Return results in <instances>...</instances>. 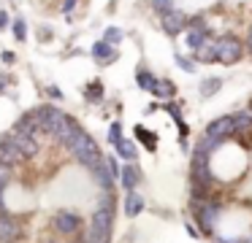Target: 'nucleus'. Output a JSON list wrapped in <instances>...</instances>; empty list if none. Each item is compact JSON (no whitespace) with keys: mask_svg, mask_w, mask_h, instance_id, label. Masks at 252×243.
I'll return each mask as SVG.
<instances>
[{"mask_svg":"<svg viewBox=\"0 0 252 243\" xmlns=\"http://www.w3.org/2000/svg\"><path fill=\"white\" fill-rule=\"evenodd\" d=\"M109 140H111V143H120V140H122V124H120V122L111 124V130H109Z\"/></svg>","mask_w":252,"mask_h":243,"instance_id":"obj_30","label":"nucleus"},{"mask_svg":"<svg viewBox=\"0 0 252 243\" xmlns=\"http://www.w3.org/2000/svg\"><path fill=\"white\" fill-rule=\"evenodd\" d=\"M90 170H93V176H95V181H98V187H100V189H109V187H111V181H114V178H111V173H109V165H106V157L98 162V165H93V167H90Z\"/></svg>","mask_w":252,"mask_h":243,"instance_id":"obj_11","label":"nucleus"},{"mask_svg":"<svg viewBox=\"0 0 252 243\" xmlns=\"http://www.w3.org/2000/svg\"><path fill=\"white\" fill-rule=\"evenodd\" d=\"M93 57L98 59V62L109 65V62H114V59H117V52L111 49V43H106V41H98V43L93 46Z\"/></svg>","mask_w":252,"mask_h":243,"instance_id":"obj_12","label":"nucleus"},{"mask_svg":"<svg viewBox=\"0 0 252 243\" xmlns=\"http://www.w3.org/2000/svg\"><path fill=\"white\" fill-rule=\"evenodd\" d=\"M79 216L76 214H71V211H57L55 214V227H57V232L60 235H73V232L79 230Z\"/></svg>","mask_w":252,"mask_h":243,"instance_id":"obj_6","label":"nucleus"},{"mask_svg":"<svg viewBox=\"0 0 252 243\" xmlns=\"http://www.w3.org/2000/svg\"><path fill=\"white\" fill-rule=\"evenodd\" d=\"M14 35H17V41H25V22L22 19L14 22Z\"/></svg>","mask_w":252,"mask_h":243,"instance_id":"obj_33","label":"nucleus"},{"mask_svg":"<svg viewBox=\"0 0 252 243\" xmlns=\"http://www.w3.org/2000/svg\"><path fill=\"white\" fill-rule=\"evenodd\" d=\"M106 165H109V173H111V178L117 181V176H122V170L117 167V160H114V157H106Z\"/></svg>","mask_w":252,"mask_h":243,"instance_id":"obj_31","label":"nucleus"},{"mask_svg":"<svg viewBox=\"0 0 252 243\" xmlns=\"http://www.w3.org/2000/svg\"><path fill=\"white\" fill-rule=\"evenodd\" d=\"M33 119H35V124H38V130H41V133H49L52 138L65 140V143H71V138L79 133L76 122H73L71 116H65L63 111L52 108V106L35 108V111H33Z\"/></svg>","mask_w":252,"mask_h":243,"instance_id":"obj_1","label":"nucleus"},{"mask_svg":"<svg viewBox=\"0 0 252 243\" xmlns=\"http://www.w3.org/2000/svg\"><path fill=\"white\" fill-rule=\"evenodd\" d=\"M35 130H38V124H35V119H33V113H28V116H22L17 122V130L14 133H25V135H33Z\"/></svg>","mask_w":252,"mask_h":243,"instance_id":"obj_21","label":"nucleus"},{"mask_svg":"<svg viewBox=\"0 0 252 243\" xmlns=\"http://www.w3.org/2000/svg\"><path fill=\"white\" fill-rule=\"evenodd\" d=\"M49 243H55V241H49Z\"/></svg>","mask_w":252,"mask_h":243,"instance_id":"obj_44","label":"nucleus"},{"mask_svg":"<svg viewBox=\"0 0 252 243\" xmlns=\"http://www.w3.org/2000/svg\"><path fill=\"white\" fill-rule=\"evenodd\" d=\"M144 211V197L136 192H127V200H125V214L127 216H138Z\"/></svg>","mask_w":252,"mask_h":243,"instance_id":"obj_17","label":"nucleus"},{"mask_svg":"<svg viewBox=\"0 0 252 243\" xmlns=\"http://www.w3.org/2000/svg\"><path fill=\"white\" fill-rule=\"evenodd\" d=\"M176 65H179L182 70H187V73H190V70H192V62H190V59H185V57H182V54H176Z\"/></svg>","mask_w":252,"mask_h":243,"instance_id":"obj_35","label":"nucleus"},{"mask_svg":"<svg viewBox=\"0 0 252 243\" xmlns=\"http://www.w3.org/2000/svg\"><path fill=\"white\" fill-rule=\"evenodd\" d=\"M214 52H217V62L222 65H233L241 59V41L233 35H225L217 41V46H214Z\"/></svg>","mask_w":252,"mask_h":243,"instance_id":"obj_3","label":"nucleus"},{"mask_svg":"<svg viewBox=\"0 0 252 243\" xmlns=\"http://www.w3.org/2000/svg\"><path fill=\"white\" fill-rule=\"evenodd\" d=\"M68 149H71V154L76 157L84 167H93V165H98V162L103 160V157H100V151H98V146H95V140L90 138L87 133H82V130H79V133L71 138Z\"/></svg>","mask_w":252,"mask_h":243,"instance_id":"obj_2","label":"nucleus"},{"mask_svg":"<svg viewBox=\"0 0 252 243\" xmlns=\"http://www.w3.org/2000/svg\"><path fill=\"white\" fill-rule=\"evenodd\" d=\"M220 86H222V81H220V79H206V81H201V95L203 97H212Z\"/></svg>","mask_w":252,"mask_h":243,"instance_id":"obj_23","label":"nucleus"},{"mask_svg":"<svg viewBox=\"0 0 252 243\" xmlns=\"http://www.w3.org/2000/svg\"><path fill=\"white\" fill-rule=\"evenodd\" d=\"M73 8H76V0H63V11H65V16H71Z\"/></svg>","mask_w":252,"mask_h":243,"instance_id":"obj_36","label":"nucleus"},{"mask_svg":"<svg viewBox=\"0 0 252 243\" xmlns=\"http://www.w3.org/2000/svg\"><path fill=\"white\" fill-rule=\"evenodd\" d=\"M8 25V16H6V11H0V30Z\"/></svg>","mask_w":252,"mask_h":243,"instance_id":"obj_38","label":"nucleus"},{"mask_svg":"<svg viewBox=\"0 0 252 243\" xmlns=\"http://www.w3.org/2000/svg\"><path fill=\"white\" fill-rule=\"evenodd\" d=\"M233 133H236L233 116H220L206 127V138H214V140H222V138H228V135H233Z\"/></svg>","mask_w":252,"mask_h":243,"instance_id":"obj_5","label":"nucleus"},{"mask_svg":"<svg viewBox=\"0 0 252 243\" xmlns=\"http://www.w3.org/2000/svg\"><path fill=\"white\" fill-rule=\"evenodd\" d=\"M109 235H111V232L98 230V227L90 221L87 230H84V235H82V243H109Z\"/></svg>","mask_w":252,"mask_h":243,"instance_id":"obj_15","label":"nucleus"},{"mask_svg":"<svg viewBox=\"0 0 252 243\" xmlns=\"http://www.w3.org/2000/svg\"><path fill=\"white\" fill-rule=\"evenodd\" d=\"M152 95H155V97H160V100H168V97H174V95H176V86L171 84L168 79H155Z\"/></svg>","mask_w":252,"mask_h":243,"instance_id":"obj_13","label":"nucleus"},{"mask_svg":"<svg viewBox=\"0 0 252 243\" xmlns=\"http://www.w3.org/2000/svg\"><path fill=\"white\" fill-rule=\"evenodd\" d=\"M28 160V157L22 154V151L17 149V146H14V140L11 138H3L0 140V162H6V165H19V162H25Z\"/></svg>","mask_w":252,"mask_h":243,"instance_id":"obj_7","label":"nucleus"},{"mask_svg":"<svg viewBox=\"0 0 252 243\" xmlns=\"http://www.w3.org/2000/svg\"><path fill=\"white\" fill-rule=\"evenodd\" d=\"M165 108H168V113L176 119V124H179V133H182V135H187V124L182 122V116H179V108H176V106H165Z\"/></svg>","mask_w":252,"mask_h":243,"instance_id":"obj_28","label":"nucleus"},{"mask_svg":"<svg viewBox=\"0 0 252 243\" xmlns=\"http://www.w3.org/2000/svg\"><path fill=\"white\" fill-rule=\"evenodd\" d=\"M0 89H3V79H0Z\"/></svg>","mask_w":252,"mask_h":243,"instance_id":"obj_42","label":"nucleus"},{"mask_svg":"<svg viewBox=\"0 0 252 243\" xmlns=\"http://www.w3.org/2000/svg\"><path fill=\"white\" fill-rule=\"evenodd\" d=\"M217 214H220V205L214 200H203V203L195 205V216H198V224H201L203 232H212L214 221H217Z\"/></svg>","mask_w":252,"mask_h":243,"instance_id":"obj_4","label":"nucleus"},{"mask_svg":"<svg viewBox=\"0 0 252 243\" xmlns=\"http://www.w3.org/2000/svg\"><path fill=\"white\" fill-rule=\"evenodd\" d=\"M247 46H250V52H252V27H250V32H247Z\"/></svg>","mask_w":252,"mask_h":243,"instance_id":"obj_40","label":"nucleus"},{"mask_svg":"<svg viewBox=\"0 0 252 243\" xmlns=\"http://www.w3.org/2000/svg\"><path fill=\"white\" fill-rule=\"evenodd\" d=\"M46 95H49V97H55V100H60V97H63V92L57 89V86H46Z\"/></svg>","mask_w":252,"mask_h":243,"instance_id":"obj_37","label":"nucleus"},{"mask_svg":"<svg viewBox=\"0 0 252 243\" xmlns=\"http://www.w3.org/2000/svg\"><path fill=\"white\" fill-rule=\"evenodd\" d=\"M98 208H103V211H114V203H111V194L109 192H103V194H100V200H98Z\"/></svg>","mask_w":252,"mask_h":243,"instance_id":"obj_32","label":"nucleus"},{"mask_svg":"<svg viewBox=\"0 0 252 243\" xmlns=\"http://www.w3.org/2000/svg\"><path fill=\"white\" fill-rule=\"evenodd\" d=\"M233 124H236V133L247 135L252 130V113H233Z\"/></svg>","mask_w":252,"mask_h":243,"instance_id":"obj_19","label":"nucleus"},{"mask_svg":"<svg viewBox=\"0 0 252 243\" xmlns=\"http://www.w3.org/2000/svg\"><path fill=\"white\" fill-rule=\"evenodd\" d=\"M152 5H155L158 14H168V11L174 8V0H152Z\"/></svg>","mask_w":252,"mask_h":243,"instance_id":"obj_27","label":"nucleus"},{"mask_svg":"<svg viewBox=\"0 0 252 243\" xmlns=\"http://www.w3.org/2000/svg\"><path fill=\"white\" fill-rule=\"evenodd\" d=\"M250 113H252V106H250Z\"/></svg>","mask_w":252,"mask_h":243,"instance_id":"obj_43","label":"nucleus"},{"mask_svg":"<svg viewBox=\"0 0 252 243\" xmlns=\"http://www.w3.org/2000/svg\"><path fill=\"white\" fill-rule=\"evenodd\" d=\"M214 46H217V41H212V38H209V41L195 52V59H198V62H214V59H217V52H214Z\"/></svg>","mask_w":252,"mask_h":243,"instance_id":"obj_18","label":"nucleus"},{"mask_svg":"<svg viewBox=\"0 0 252 243\" xmlns=\"http://www.w3.org/2000/svg\"><path fill=\"white\" fill-rule=\"evenodd\" d=\"M111 219H114V211H103V208H95V214H93V224L98 227V230H103V232H111Z\"/></svg>","mask_w":252,"mask_h":243,"instance_id":"obj_14","label":"nucleus"},{"mask_svg":"<svg viewBox=\"0 0 252 243\" xmlns=\"http://www.w3.org/2000/svg\"><path fill=\"white\" fill-rule=\"evenodd\" d=\"M138 178H141V173H138V170H136V167H133V165L122 167V176H120V181H122V187H125L127 192H133V189H136Z\"/></svg>","mask_w":252,"mask_h":243,"instance_id":"obj_16","label":"nucleus"},{"mask_svg":"<svg viewBox=\"0 0 252 243\" xmlns=\"http://www.w3.org/2000/svg\"><path fill=\"white\" fill-rule=\"evenodd\" d=\"M114 146H117V154H120L122 160H133V154H136V146H133L130 140L122 138L120 143H114Z\"/></svg>","mask_w":252,"mask_h":243,"instance_id":"obj_22","label":"nucleus"},{"mask_svg":"<svg viewBox=\"0 0 252 243\" xmlns=\"http://www.w3.org/2000/svg\"><path fill=\"white\" fill-rule=\"evenodd\" d=\"M136 81H138V86H144V89L152 92L155 79H152V73H149V70H138V73H136Z\"/></svg>","mask_w":252,"mask_h":243,"instance_id":"obj_25","label":"nucleus"},{"mask_svg":"<svg viewBox=\"0 0 252 243\" xmlns=\"http://www.w3.org/2000/svg\"><path fill=\"white\" fill-rule=\"evenodd\" d=\"M8 138L14 140V146H17V149L22 151L25 157H35V154H38V140H35L33 135H25V133H14V135H8Z\"/></svg>","mask_w":252,"mask_h":243,"instance_id":"obj_10","label":"nucleus"},{"mask_svg":"<svg viewBox=\"0 0 252 243\" xmlns=\"http://www.w3.org/2000/svg\"><path fill=\"white\" fill-rule=\"evenodd\" d=\"M19 238V221L8 214H0V243H14Z\"/></svg>","mask_w":252,"mask_h":243,"instance_id":"obj_8","label":"nucleus"},{"mask_svg":"<svg viewBox=\"0 0 252 243\" xmlns=\"http://www.w3.org/2000/svg\"><path fill=\"white\" fill-rule=\"evenodd\" d=\"M0 214H6V205H3V192H0Z\"/></svg>","mask_w":252,"mask_h":243,"instance_id":"obj_41","label":"nucleus"},{"mask_svg":"<svg viewBox=\"0 0 252 243\" xmlns=\"http://www.w3.org/2000/svg\"><path fill=\"white\" fill-rule=\"evenodd\" d=\"M100 92H103V89H100V84H93L87 89V100H100Z\"/></svg>","mask_w":252,"mask_h":243,"instance_id":"obj_34","label":"nucleus"},{"mask_svg":"<svg viewBox=\"0 0 252 243\" xmlns=\"http://www.w3.org/2000/svg\"><path fill=\"white\" fill-rule=\"evenodd\" d=\"M8 181H11V165H6V162H0V192L8 187Z\"/></svg>","mask_w":252,"mask_h":243,"instance_id":"obj_26","label":"nucleus"},{"mask_svg":"<svg viewBox=\"0 0 252 243\" xmlns=\"http://www.w3.org/2000/svg\"><path fill=\"white\" fill-rule=\"evenodd\" d=\"M3 62H14V54L11 52H3Z\"/></svg>","mask_w":252,"mask_h":243,"instance_id":"obj_39","label":"nucleus"},{"mask_svg":"<svg viewBox=\"0 0 252 243\" xmlns=\"http://www.w3.org/2000/svg\"><path fill=\"white\" fill-rule=\"evenodd\" d=\"M187 25V16L182 14V11H168V14H163V30L168 32V35H179L182 30H185Z\"/></svg>","mask_w":252,"mask_h":243,"instance_id":"obj_9","label":"nucleus"},{"mask_svg":"<svg viewBox=\"0 0 252 243\" xmlns=\"http://www.w3.org/2000/svg\"><path fill=\"white\" fill-rule=\"evenodd\" d=\"M206 41H209L206 30H190V32H187V46L195 49V52H198V49H201Z\"/></svg>","mask_w":252,"mask_h":243,"instance_id":"obj_20","label":"nucleus"},{"mask_svg":"<svg viewBox=\"0 0 252 243\" xmlns=\"http://www.w3.org/2000/svg\"><path fill=\"white\" fill-rule=\"evenodd\" d=\"M136 138H141V143L147 146L149 151H155V133H149V130H144V127H136Z\"/></svg>","mask_w":252,"mask_h":243,"instance_id":"obj_24","label":"nucleus"},{"mask_svg":"<svg viewBox=\"0 0 252 243\" xmlns=\"http://www.w3.org/2000/svg\"><path fill=\"white\" fill-rule=\"evenodd\" d=\"M103 41L114 46V43H120V41H122V32L117 30V27H109V30H106V38H103Z\"/></svg>","mask_w":252,"mask_h":243,"instance_id":"obj_29","label":"nucleus"}]
</instances>
